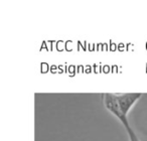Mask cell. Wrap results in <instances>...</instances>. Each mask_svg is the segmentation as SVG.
<instances>
[{"mask_svg":"<svg viewBox=\"0 0 147 141\" xmlns=\"http://www.w3.org/2000/svg\"><path fill=\"white\" fill-rule=\"evenodd\" d=\"M104 104L105 107L107 108V110L110 113H112L117 119L120 120V122L123 124L125 130H126L127 134L129 136L130 141H140L139 138L137 137V135L135 134V132L132 130L130 124H129V120L127 119V115H125L124 113L121 111L119 104L117 102L116 95L110 94V93H106L104 94Z\"/></svg>","mask_w":147,"mask_h":141,"instance_id":"6da1fadb","label":"cell"},{"mask_svg":"<svg viewBox=\"0 0 147 141\" xmlns=\"http://www.w3.org/2000/svg\"><path fill=\"white\" fill-rule=\"evenodd\" d=\"M141 96H142L141 93H126L122 95H116V99L121 111L125 115H127L133 105L141 98Z\"/></svg>","mask_w":147,"mask_h":141,"instance_id":"7a4b0ae2","label":"cell"}]
</instances>
